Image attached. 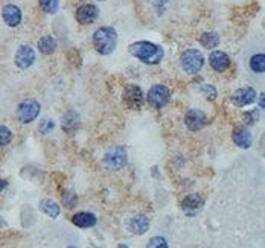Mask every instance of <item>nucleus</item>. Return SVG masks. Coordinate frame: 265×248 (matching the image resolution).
<instances>
[{"label":"nucleus","instance_id":"obj_24","mask_svg":"<svg viewBox=\"0 0 265 248\" xmlns=\"http://www.w3.org/2000/svg\"><path fill=\"white\" fill-rule=\"evenodd\" d=\"M147 248H168V242L162 236H154L148 241Z\"/></svg>","mask_w":265,"mask_h":248},{"label":"nucleus","instance_id":"obj_4","mask_svg":"<svg viewBox=\"0 0 265 248\" xmlns=\"http://www.w3.org/2000/svg\"><path fill=\"white\" fill-rule=\"evenodd\" d=\"M180 63L186 73H198L204 64V58L197 49H188L182 55Z\"/></svg>","mask_w":265,"mask_h":248},{"label":"nucleus","instance_id":"obj_11","mask_svg":"<svg viewBox=\"0 0 265 248\" xmlns=\"http://www.w3.org/2000/svg\"><path fill=\"white\" fill-rule=\"evenodd\" d=\"M2 19L9 28H15V26H19L20 22H22V11H20L19 6H15V5H6L2 9Z\"/></svg>","mask_w":265,"mask_h":248},{"label":"nucleus","instance_id":"obj_14","mask_svg":"<svg viewBox=\"0 0 265 248\" xmlns=\"http://www.w3.org/2000/svg\"><path fill=\"white\" fill-rule=\"evenodd\" d=\"M232 137H233V142L239 148H250V145H252V133L244 127L235 128Z\"/></svg>","mask_w":265,"mask_h":248},{"label":"nucleus","instance_id":"obj_3","mask_svg":"<svg viewBox=\"0 0 265 248\" xmlns=\"http://www.w3.org/2000/svg\"><path fill=\"white\" fill-rule=\"evenodd\" d=\"M40 110H41V105L38 101L26 99V101L20 102L19 107H17V119H19L22 123H31L38 117Z\"/></svg>","mask_w":265,"mask_h":248},{"label":"nucleus","instance_id":"obj_29","mask_svg":"<svg viewBox=\"0 0 265 248\" xmlns=\"http://www.w3.org/2000/svg\"><path fill=\"white\" fill-rule=\"evenodd\" d=\"M150 2L155 6V8H162V6H165L169 0H150Z\"/></svg>","mask_w":265,"mask_h":248},{"label":"nucleus","instance_id":"obj_1","mask_svg":"<svg viewBox=\"0 0 265 248\" xmlns=\"http://www.w3.org/2000/svg\"><path fill=\"white\" fill-rule=\"evenodd\" d=\"M130 54L145 64H158L163 58V49L151 41H136L128 47Z\"/></svg>","mask_w":265,"mask_h":248},{"label":"nucleus","instance_id":"obj_28","mask_svg":"<svg viewBox=\"0 0 265 248\" xmlns=\"http://www.w3.org/2000/svg\"><path fill=\"white\" fill-rule=\"evenodd\" d=\"M258 119H259V111L258 110H253V111H249V113L244 114V120L247 123H255V122H258Z\"/></svg>","mask_w":265,"mask_h":248},{"label":"nucleus","instance_id":"obj_18","mask_svg":"<svg viewBox=\"0 0 265 248\" xmlns=\"http://www.w3.org/2000/svg\"><path fill=\"white\" fill-rule=\"evenodd\" d=\"M57 49V40L54 37H50V35H46V37L40 38L38 41V50L44 55H50L54 54Z\"/></svg>","mask_w":265,"mask_h":248},{"label":"nucleus","instance_id":"obj_10","mask_svg":"<svg viewBox=\"0 0 265 248\" xmlns=\"http://www.w3.org/2000/svg\"><path fill=\"white\" fill-rule=\"evenodd\" d=\"M98 15H99V11L92 3L82 5V6H79L76 9V20L81 25H90V23H93L98 19Z\"/></svg>","mask_w":265,"mask_h":248},{"label":"nucleus","instance_id":"obj_20","mask_svg":"<svg viewBox=\"0 0 265 248\" xmlns=\"http://www.w3.org/2000/svg\"><path fill=\"white\" fill-rule=\"evenodd\" d=\"M40 209L44 212V213L50 218H57L60 215V207L57 203H54L52 200H43L40 203Z\"/></svg>","mask_w":265,"mask_h":248},{"label":"nucleus","instance_id":"obj_13","mask_svg":"<svg viewBox=\"0 0 265 248\" xmlns=\"http://www.w3.org/2000/svg\"><path fill=\"white\" fill-rule=\"evenodd\" d=\"M209 63H210L212 69H215L217 72H224V70H227L228 66H230V58H228L227 54H224V52L215 50L210 54Z\"/></svg>","mask_w":265,"mask_h":248},{"label":"nucleus","instance_id":"obj_15","mask_svg":"<svg viewBox=\"0 0 265 248\" xmlns=\"http://www.w3.org/2000/svg\"><path fill=\"white\" fill-rule=\"evenodd\" d=\"M148 227H150V221H148V218L145 215L134 216L130 221V224H128V228L131 230L133 233H136V235H144L147 230H148Z\"/></svg>","mask_w":265,"mask_h":248},{"label":"nucleus","instance_id":"obj_7","mask_svg":"<svg viewBox=\"0 0 265 248\" xmlns=\"http://www.w3.org/2000/svg\"><path fill=\"white\" fill-rule=\"evenodd\" d=\"M34 61H35V52H34V49L31 46L23 44V46H20L19 49H17L15 57H14V63L19 69L25 70V69L31 67L34 64Z\"/></svg>","mask_w":265,"mask_h":248},{"label":"nucleus","instance_id":"obj_22","mask_svg":"<svg viewBox=\"0 0 265 248\" xmlns=\"http://www.w3.org/2000/svg\"><path fill=\"white\" fill-rule=\"evenodd\" d=\"M250 67H252L253 72H256V73L265 72V55L264 54L253 55L252 60H250Z\"/></svg>","mask_w":265,"mask_h":248},{"label":"nucleus","instance_id":"obj_5","mask_svg":"<svg viewBox=\"0 0 265 248\" xmlns=\"http://www.w3.org/2000/svg\"><path fill=\"white\" fill-rule=\"evenodd\" d=\"M171 99V90L166 87V85H162V84H157V85H152L150 88V92L147 95V101L151 107H155V108H162L165 105L169 102Z\"/></svg>","mask_w":265,"mask_h":248},{"label":"nucleus","instance_id":"obj_6","mask_svg":"<svg viewBox=\"0 0 265 248\" xmlns=\"http://www.w3.org/2000/svg\"><path fill=\"white\" fill-rule=\"evenodd\" d=\"M125 163H127V151L123 148H120V146H114V148L109 149L104 155L105 168H109L112 171L120 169Z\"/></svg>","mask_w":265,"mask_h":248},{"label":"nucleus","instance_id":"obj_26","mask_svg":"<svg viewBox=\"0 0 265 248\" xmlns=\"http://www.w3.org/2000/svg\"><path fill=\"white\" fill-rule=\"evenodd\" d=\"M201 93L207 101H214L217 98V88L214 85H203L201 87Z\"/></svg>","mask_w":265,"mask_h":248},{"label":"nucleus","instance_id":"obj_34","mask_svg":"<svg viewBox=\"0 0 265 248\" xmlns=\"http://www.w3.org/2000/svg\"><path fill=\"white\" fill-rule=\"evenodd\" d=\"M99 2H104V0H99Z\"/></svg>","mask_w":265,"mask_h":248},{"label":"nucleus","instance_id":"obj_2","mask_svg":"<svg viewBox=\"0 0 265 248\" xmlns=\"http://www.w3.org/2000/svg\"><path fill=\"white\" fill-rule=\"evenodd\" d=\"M93 46L98 54L101 55H110L116 50L117 46V34L113 28L104 26L99 28L93 34Z\"/></svg>","mask_w":265,"mask_h":248},{"label":"nucleus","instance_id":"obj_8","mask_svg":"<svg viewBox=\"0 0 265 248\" xmlns=\"http://www.w3.org/2000/svg\"><path fill=\"white\" fill-rule=\"evenodd\" d=\"M123 102H125L130 108H140L144 104V93L142 88L137 85H127L123 90Z\"/></svg>","mask_w":265,"mask_h":248},{"label":"nucleus","instance_id":"obj_30","mask_svg":"<svg viewBox=\"0 0 265 248\" xmlns=\"http://www.w3.org/2000/svg\"><path fill=\"white\" fill-rule=\"evenodd\" d=\"M259 107L265 110V93H261L259 96Z\"/></svg>","mask_w":265,"mask_h":248},{"label":"nucleus","instance_id":"obj_33","mask_svg":"<svg viewBox=\"0 0 265 248\" xmlns=\"http://www.w3.org/2000/svg\"><path fill=\"white\" fill-rule=\"evenodd\" d=\"M67 248H76V247H74V245H70V247H67Z\"/></svg>","mask_w":265,"mask_h":248},{"label":"nucleus","instance_id":"obj_27","mask_svg":"<svg viewBox=\"0 0 265 248\" xmlns=\"http://www.w3.org/2000/svg\"><path fill=\"white\" fill-rule=\"evenodd\" d=\"M38 130H40L41 133H44V134L50 133L52 130H54V122H52L50 119H43V120L40 122V125H38Z\"/></svg>","mask_w":265,"mask_h":248},{"label":"nucleus","instance_id":"obj_25","mask_svg":"<svg viewBox=\"0 0 265 248\" xmlns=\"http://www.w3.org/2000/svg\"><path fill=\"white\" fill-rule=\"evenodd\" d=\"M11 139H12V134H11L9 128L0 127V148L5 146V145H8L9 142H11Z\"/></svg>","mask_w":265,"mask_h":248},{"label":"nucleus","instance_id":"obj_16","mask_svg":"<svg viewBox=\"0 0 265 248\" xmlns=\"http://www.w3.org/2000/svg\"><path fill=\"white\" fill-rule=\"evenodd\" d=\"M74 224L79 228H90L96 224V216L92 213H87V212H79L72 218Z\"/></svg>","mask_w":265,"mask_h":248},{"label":"nucleus","instance_id":"obj_23","mask_svg":"<svg viewBox=\"0 0 265 248\" xmlns=\"http://www.w3.org/2000/svg\"><path fill=\"white\" fill-rule=\"evenodd\" d=\"M38 3L46 14H55L60 8V0H38Z\"/></svg>","mask_w":265,"mask_h":248},{"label":"nucleus","instance_id":"obj_12","mask_svg":"<svg viewBox=\"0 0 265 248\" xmlns=\"http://www.w3.org/2000/svg\"><path fill=\"white\" fill-rule=\"evenodd\" d=\"M256 99V92L252 87H245V88H239L236 90L232 96V102L236 105V107H244V105H249Z\"/></svg>","mask_w":265,"mask_h":248},{"label":"nucleus","instance_id":"obj_21","mask_svg":"<svg viewBox=\"0 0 265 248\" xmlns=\"http://www.w3.org/2000/svg\"><path fill=\"white\" fill-rule=\"evenodd\" d=\"M200 43L207 47V49H212V47H217L220 44V37L215 34V32H206L201 35L200 38Z\"/></svg>","mask_w":265,"mask_h":248},{"label":"nucleus","instance_id":"obj_19","mask_svg":"<svg viewBox=\"0 0 265 248\" xmlns=\"http://www.w3.org/2000/svg\"><path fill=\"white\" fill-rule=\"evenodd\" d=\"M78 122H79V116H78L75 111H67V113L63 116V119H61L63 130H66V131H74V130H76Z\"/></svg>","mask_w":265,"mask_h":248},{"label":"nucleus","instance_id":"obj_17","mask_svg":"<svg viewBox=\"0 0 265 248\" xmlns=\"http://www.w3.org/2000/svg\"><path fill=\"white\" fill-rule=\"evenodd\" d=\"M201 206H203V200L198 197V195H189V197H186V200L183 201V210L189 215L195 213Z\"/></svg>","mask_w":265,"mask_h":248},{"label":"nucleus","instance_id":"obj_9","mask_svg":"<svg viewBox=\"0 0 265 248\" xmlns=\"http://www.w3.org/2000/svg\"><path fill=\"white\" fill-rule=\"evenodd\" d=\"M185 122H186V127L190 131H198L207 123V117L201 110H189L186 113Z\"/></svg>","mask_w":265,"mask_h":248},{"label":"nucleus","instance_id":"obj_31","mask_svg":"<svg viewBox=\"0 0 265 248\" xmlns=\"http://www.w3.org/2000/svg\"><path fill=\"white\" fill-rule=\"evenodd\" d=\"M5 186H6V183H5V181H3L2 178H0V192H2V190H3V187H5Z\"/></svg>","mask_w":265,"mask_h":248},{"label":"nucleus","instance_id":"obj_32","mask_svg":"<svg viewBox=\"0 0 265 248\" xmlns=\"http://www.w3.org/2000/svg\"><path fill=\"white\" fill-rule=\"evenodd\" d=\"M117 248H130V247H128V245H123V244H120V245H119Z\"/></svg>","mask_w":265,"mask_h":248}]
</instances>
